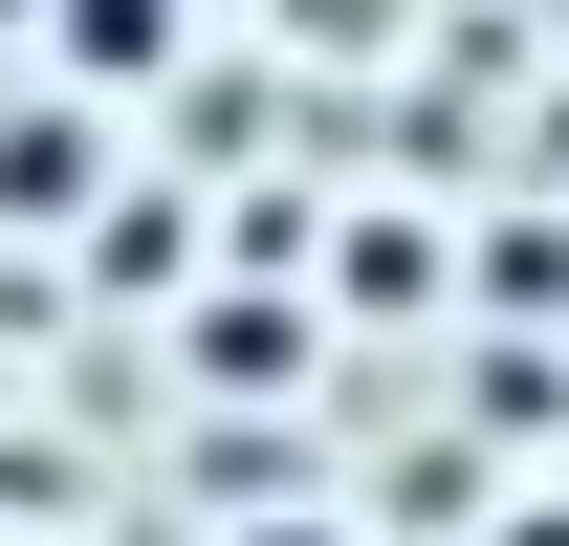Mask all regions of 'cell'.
Masks as SVG:
<instances>
[{"label": "cell", "mask_w": 569, "mask_h": 546, "mask_svg": "<svg viewBox=\"0 0 569 546\" xmlns=\"http://www.w3.org/2000/svg\"><path fill=\"white\" fill-rule=\"evenodd\" d=\"M176 67V0H67V88H153Z\"/></svg>", "instance_id": "obj_1"}, {"label": "cell", "mask_w": 569, "mask_h": 546, "mask_svg": "<svg viewBox=\"0 0 569 546\" xmlns=\"http://www.w3.org/2000/svg\"><path fill=\"white\" fill-rule=\"evenodd\" d=\"M503 546H569V503H526V525H503Z\"/></svg>", "instance_id": "obj_2"}, {"label": "cell", "mask_w": 569, "mask_h": 546, "mask_svg": "<svg viewBox=\"0 0 569 546\" xmlns=\"http://www.w3.org/2000/svg\"><path fill=\"white\" fill-rule=\"evenodd\" d=\"M241 546H351V525H241Z\"/></svg>", "instance_id": "obj_3"}]
</instances>
